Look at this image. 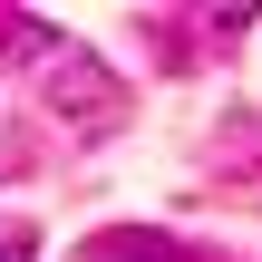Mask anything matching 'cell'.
<instances>
[{"instance_id":"3","label":"cell","mask_w":262,"mask_h":262,"mask_svg":"<svg viewBox=\"0 0 262 262\" xmlns=\"http://www.w3.org/2000/svg\"><path fill=\"white\" fill-rule=\"evenodd\" d=\"M0 262H29V233H0Z\"/></svg>"},{"instance_id":"2","label":"cell","mask_w":262,"mask_h":262,"mask_svg":"<svg viewBox=\"0 0 262 262\" xmlns=\"http://www.w3.org/2000/svg\"><path fill=\"white\" fill-rule=\"evenodd\" d=\"M49 49H58V29L39 10H0V68H39Z\"/></svg>"},{"instance_id":"1","label":"cell","mask_w":262,"mask_h":262,"mask_svg":"<svg viewBox=\"0 0 262 262\" xmlns=\"http://www.w3.org/2000/svg\"><path fill=\"white\" fill-rule=\"evenodd\" d=\"M78 262H214V253H194V243L165 233V224H117V233H88Z\"/></svg>"}]
</instances>
